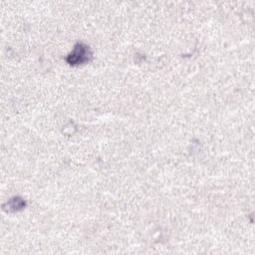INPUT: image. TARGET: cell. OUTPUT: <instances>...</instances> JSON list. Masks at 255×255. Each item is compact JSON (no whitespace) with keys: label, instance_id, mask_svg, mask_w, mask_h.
Segmentation results:
<instances>
[{"label":"cell","instance_id":"6da1fadb","mask_svg":"<svg viewBox=\"0 0 255 255\" xmlns=\"http://www.w3.org/2000/svg\"><path fill=\"white\" fill-rule=\"evenodd\" d=\"M91 57V53L89 51V48L83 44H78L74 51L69 55L68 62L71 65H78V64H84L85 62L89 61V58Z\"/></svg>","mask_w":255,"mask_h":255}]
</instances>
